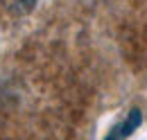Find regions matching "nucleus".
I'll list each match as a JSON object with an SVG mask.
<instances>
[{
  "mask_svg": "<svg viewBox=\"0 0 147 140\" xmlns=\"http://www.w3.org/2000/svg\"><path fill=\"white\" fill-rule=\"evenodd\" d=\"M140 118H143V115H140V111H138V108H131L127 118H125V120H120V124H115V127L109 131L107 140H127L129 136L138 129Z\"/></svg>",
  "mask_w": 147,
  "mask_h": 140,
  "instance_id": "1",
  "label": "nucleus"
}]
</instances>
